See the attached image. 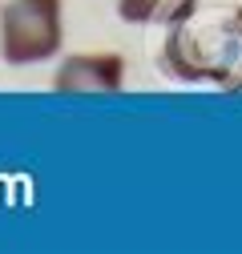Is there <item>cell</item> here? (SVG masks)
<instances>
[{
  "instance_id": "6da1fadb",
  "label": "cell",
  "mask_w": 242,
  "mask_h": 254,
  "mask_svg": "<svg viewBox=\"0 0 242 254\" xmlns=\"http://www.w3.org/2000/svg\"><path fill=\"white\" fill-rule=\"evenodd\" d=\"M162 65L178 81H214L242 93V8H190L170 24Z\"/></svg>"
},
{
  "instance_id": "7a4b0ae2",
  "label": "cell",
  "mask_w": 242,
  "mask_h": 254,
  "mask_svg": "<svg viewBox=\"0 0 242 254\" xmlns=\"http://www.w3.org/2000/svg\"><path fill=\"white\" fill-rule=\"evenodd\" d=\"M0 53L8 65L60 53V0H8L0 12Z\"/></svg>"
},
{
  "instance_id": "3957f363",
  "label": "cell",
  "mask_w": 242,
  "mask_h": 254,
  "mask_svg": "<svg viewBox=\"0 0 242 254\" xmlns=\"http://www.w3.org/2000/svg\"><path fill=\"white\" fill-rule=\"evenodd\" d=\"M121 77H125V61L117 53H77L69 57L57 73L60 93H117Z\"/></svg>"
},
{
  "instance_id": "277c9868",
  "label": "cell",
  "mask_w": 242,
  "mask_h": 254,
  "mask_svg": "<svg viewBox=\"0 0 242 254\" xmlns=\"http://www.w3.org/2000/svg\"><path fill=\"white\" fill-rule=\"evenodd\" d=\"M190 8L194 0H117V12L129 24H174Z\"/></svg>"
}]
</instances>
